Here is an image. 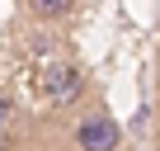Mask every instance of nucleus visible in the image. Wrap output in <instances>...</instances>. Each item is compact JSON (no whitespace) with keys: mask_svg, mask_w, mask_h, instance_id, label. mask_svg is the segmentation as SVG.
<instances>
[{"mask_svg":"<svg viewBox=\"0 0 160 151\" xmlns=\"http://www.w3.org/2000/svg\"><path fill=\"white\" fill-rule=\"evenodd\" d=\"M33 19H66L75 10V0H24Z\"/></svg>","mask_w":160,"mask_h":151,"instance_id":"3","label":"nucleus"},{"mask_svg":"<svg viewBox=\"0 0 160 151\" xmlns=\"http://www.w3.org/2000/svg\"><path fill=\"white\" fill-rule=\"evenodd\" d=\"M90 95V76L75 61H52L47 66V99L52 104H85Z\"/></svg>","mask_w":160,"mask_h":151,"instance_id":"2","label":"nucleus"},{"mask_svg":"<svg viewBox=\"0 0 160 151\" xmlns=\"http://www.w3.org/2000/svg\"><path fill=\"white\" fill-rule=\"evenodd\" d=\"M71 142H75V151H122V128H118V118L94 99V104L80 109V118H75V128H71Z\"/></svg>","mask_w":160,"mask_h":151,"instance_id":"1","label":"nucleus"},{"mask_svg":"<svg viewBox=\"0 0 160 151\" xmlns=\"http://www.w3.org/2000/svg\"><path fill=\"white\" fill-rule=\"evenodd\" d=\"M14 132V99L0 90V146H5V137Z\"/></svg>","mask_w":160,"mask_h":151,"instance_id":"4","label":"nucleus"}]
</instances>
